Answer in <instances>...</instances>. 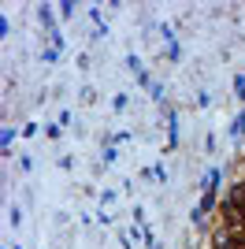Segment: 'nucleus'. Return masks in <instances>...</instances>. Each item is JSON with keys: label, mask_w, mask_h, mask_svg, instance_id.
<instances>
[{"label": "nucleus", "mask_w": 245, "mask_h": 249, "mask_svg": "<svg viewBox=\"0 0 245 249\" xmlns=\"http://www.w3.org/2000/svg\"><path fill=\"white\" fill-rule=\"evenodd\" d=\"M227 205H234V208H242V212H245V178L230 186V194H227Z\"/></svg>", "instance_id": "1"}, {"label": "nucleus", "mask_w": 245, "mask_h": 249, "mask_svg": "<svg viewBox=\"0 0 245 249\" xmlns=\"http://www.w3.org/2000/svg\"><path fill=\"white\" fill-rule=\"evenodd\" d=\"M230 138H245V112L238 115L234 123H230Z\"/></svg>", "instance_id": "2"}, {"label": "nucleus", "mask_w": 245, "mask_h": 249, "mask_svg": "<svg viewBox=\"0 0 245 249\" xmlns=\"http://www.w3.org/2000/svg\"><path fill=\"white\" fill-rule=\"evenodd\" d=\"M126 104H130V101H126V93H119V97L112 101V112H126Z\"/></svg>", "instance_id": "3"}, {"label": "nucleus", "mask_w": 245, "mask_h": 249, "mask_svg": "<svg viewBox=\"0 0 245 249\" xmlns=\"http://www.w3.org/2000/svg\"><path fill=\"white\" fill-rule=\"evenodd\" d=\"M190 223H193V227H204V212H201V208H193V212H190Z\"/></svg>", "instance_id": "4"}, {"label": "nucleus", "mask_w": 245, "mask_h": 249, "mask_svg": "<svg viewBox=\"0 0 245 249\" xmlns=\"http://www.w3.org/2000/svg\"><path fill=\"white\" fill-rule=\"evenodd\" d=\"M0 142H4V149H8L11 142H15V130H11V126H4V134H0Z\"/></svg>", "instance_id": "5"}]
</instances>
